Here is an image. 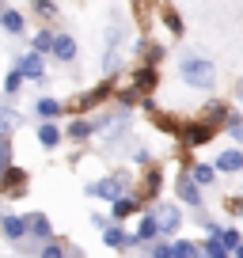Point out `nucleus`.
I'll return each mask as SVG.
<instances>
[{
	"label": "nucleus",
	"instance_id": "35",
	"mask_svg": "<svg viewBox=\"0 0 243 258\" xmlns=\"http://www.w3.org/2000/svg\"><path fill=\"white\" fill-rule=\"evenodd\" d=\"M232 213H239V217H243V198H235V202H232Z\"/></svg>",
	"mask_w": 243,
	"mask_h": 258
},
{
	"label": "nucleus",
	"instance_id": "16",
	"mask_svg": "<svg viewBox=\"0 0 243 258\" xmlns=\"http://www.w3.org/2000/svg\"><path fill=\"white\" fill-rule=\"evenodd\" d=\"M27 228H31L38 239H49V220L42 217V213H31V217H27Z\"/></svg>",
	"mask_w": 243,
	"mask_h": 258
},
{
	"label": "nucleus",
	"instance_id": "17",
	"mask_svg": "<svg viewBox=\"0 0 243 258\" xmlns=\"http://www.w3.org/2000/svg\"><path fill=\"white\" fill-rule=\"evenodd\" d=\"M38 141L46 148H57V145H61V129H57V125H42L38 129Z\"/></svg>",
	"mask_w": 243,
	"mask_h": 258
},
{
	"label": "nucleus",
	"instance_id": "11",
	"mask_svg": "<svg viewBox=\"0 0 243 258\" xmlns=\"http://www.w3.org/2000/svg\"><path fill=\"white\" fill-rule=\"evenodd\" d=\"M239 167H243V152H239V148L217 156V171H239Z\"/></svg>",
	"mask_w": 243,
	"mask_h": 258
},
{
	"label": "nucleus",
	"instance_id": "24",
	"mask_svg": "<svg viewBox=\"0 0 243 258\" xmlns=\"http://www.w3.org/2000/svg\"><path fill=\"white\" fill-rule=\"evenodd\" d=\"M205 254H209V258H228V247L220 243V235H213V239L205 243Z\"/></svg>",
	"mask_w": 243,
	"mask_h": 258
},
{
	"label": "nucleus",
	"instance_id": "27",
	"mask_svg": "<svg viewBox=\"0 0 243 258\" xmlns=\"http://www.w3.org/2000/svg\"><path fill=\"white\" fill-rule=\"evenodd\" d=\"M152 194H160V171H148L145 175V198H152Z\"/></svg>",
	"mask_w": 243,
	"mask_h": 258
},
{
	"label": "nucleus",
	"instance_id": "26",
	"mask_svg": "<svg viewBox=\"0 0 243 258\" xmlns=\"http://www.w3.org/2000/svg\"><path fill=\"white\" fill-rule=\"evenodd\" d=\"M61 110H65V106L57 103V99H42L38 103V114H46V118H53V114H61Z\"/></svg>",
	"mask_w": 243,
	"mask_h": 258
},
{
	"label": "nucleus",
	"instance_id": "34",
	"mask_svg": "<svg viewBox=\"0 0 243 258\" xmlns=\"http://www.w3.org/2000/svg\"><path fill=\"white\" fill-rule=\"evenodd\" d=\"M152 258H171V250H167V247H156V250H152Z\"/></svg>",
	"mask_w": 243,
	"mask_h": 258
},
{
	"label": "nucleus",
	"instance_id": "28",
	"mask_svg": "<svg viewBox=\"0 0 243 258\" xmlns=\"http://www.w3.org/2000/svg\"><path fill=\"white\" fill-rule=\"evenodd\" d=\"M19 84H23V73L16 69V73H12L8 80H4V91H8V95H16V91H19Z\"/></svg>",
	"mask_w": 243,
	"mask_h": 258
},
{
	"label": "nucleus",
	"instance_id": "15",
	"mask_svg": "<svg viewBox=\"0 0 243 258\" xmlns=\"http://www.w3.org/2000/svg\"><path fill=\"white\" fill-rule=\"evenodd\" d=\"M160 16H163V23H167L171 34H183V19H178V12L171 8V4H160Z\"/></svg>",
	"mask_w": 243,
	"mask_h": 258
},
{
	"label": "nucleus",
	"instance_id": "25",
	"mask_svg": "<svg viewBox=\"0 0 243 258\" xmlns=\"http://www.w3.org/2000/svg\"><path fill=\"white\" fill-rule=\"evenodd\" d=\"M88 133H91V121H73V125H69V137H76V141H84V137H88Z\"/></svg>",
	"mask_w": 243,
	"mask_h": 258
},
{
	"label": "nucleus",
	"instance_id": "3",
	"mask_svg": "<svg viewBox=\"0 0 243 258\" xmlns=\"http://www.w3.org/2000/svg\"><path fill=\"white\" fill-rule=\"evenodd\" d=\"M0 194H4V198H23V194H27V171L12 167L8 175L0 178Z\"/></svg>",
	"mask_w": 243,
	"mask_h": 258
},
{
	"label": "nucleus",
	"instance_id": "23",
	"mask_svg": "<svg viewBox=\"0 0 243 258\" xmlns=\"http://www.w3.org/2000/svg\"><path fill=\"white\" fill-rule=\"evenodd\" d=\"M8 160H12V145H8V137H0V178H4V175H8Z\"/></svg>",
	"mask_w": 243,
	"mask_h": 258
},
{
	"label": "nucleus",
	"instance_id": "29",
	"mask_svg": "<svg viewBox=\"0 0 243 258\" xmlns=\"http://www.w3.org/2000/svg\"><path fill=\"white\" fill-rule=\"evenodd\" d=\"M53 42H57L53 34H49V31H42L38 38H34V49H53Z\"/></svg>",
	"mask_w": 243,
	"mask_h": 258
},
{
	"label": "nucleus",
	"instance_id": "33",
	"mask_svg": "<svg viewBox=\"0 0 243 258\" xmlns=\"http://www.w3.org/2000/svg\"><path fill=\"white\" fill-rule=\"evenodd\" d=\"M34 12H38V16H53L57 8H53V4H34Z\"/></svg>",
	"mask_w": 243,
	"mask_h": 258
},
{
	"label": "nucleus",
	"instance_id": "8",
	"mask_svg": "<svg viewBox=\"0 0 243 258\" xmlns=\"http://www.w3.org/2000/svg\"><path fill=\"white\" fill-rule=\"evenodd\" d=\"M156 69H141L137 76H133V91H141V95H148V91H156Z\"/></svg>",
	"mask_w": 243,
	"mask_h": 258
},
{
	"label": "nucleus",
	"instance_id": "1",
	"mask_svg": "<svg viewBox=\"0 0 243 258\" xmlns=\"http://www.w3.org/2000/svg\"><path fill=\"white\" fill-rule=\"evenodd\" d=\"M178 73H183V80L190 84V88H213V61H205V57H187V61L178 64Z\"/></svg>",
	"mask_w": 243,
	"mask_h": 258
},
{
	"label": "nucleus",
	"instance_id": "7",
	"mask_svg": "<svg viewBox=\"0 0 243 258\" xmlns=\"http://www.w3.org/2000/svg\"><path fill=\"white\" fill-rule=\"evenodd\" d=\"M0 228H4V235H8L12 243H19L27 235V220H16V217H0Z\"/></svg>",
	"mask_w": 243,
	"mask_h": 258
},
{
	"label": "nucleus",
	"instance_id": "10",
	"mask_svg": "<svg viewBox=\"0 0 243 258\" xmlns=\"http://www.w3.org/2000/svg\"><path fill=\"white\" fill-rule=\"evenodd\" d=\"M175 190H178V198H183V202H190V205L202 202V194H198V182H194V178H187V175L175 182Z\"/></svg>",
	"mask_w": 243,
	"mask_h": 258
},
{
	"label": "nucleus",
	"instance_id": "30",
	"mask_svg": "<svg viewBox=\"0 0 243 258\" xmlns=\"http://www.w3.org/2000/svg\"><path fill=\"white\" fill-rule=\"evenodd\" d=\"M220 243H224V247H235V250L243 247V243H239V232H220Z\"/></svg>",
	"mask_w": 243,
	"mask_h": 258
},
{
	"label": "nucleus",
	"instance_id": "20",
	"mask_svg": "<svg viewBox=\"0 0 243 258\" xmlns=\"http://www.w3.org/2000/svg\"><path fill=\"white\" fill-rule=\"evenodd\" d=\"M171 254H175V258H202V254L194 250V243H187V239H178L175 247H171Z\"/></svg>",
	"mask_w": 243,
	"mask_h": 258
},
{
	"label": "nucleus",
	"instance_id": "14",
	"mask_svg": "<svg viewBox=\"0 0 243 258\" xmlns=\"http://www.w3.org/2000/svg\"><path fill=\"white\" fill-rule=\"evenodd\" d=\"M137 235H130L126 228H106V247H130Z\"/></svg>",
	"mask_w": 243,
	"mask_h": 258
},
{
	"label": "nucleus",
	"instance_id": "2",
	"mask_svg": "<svg viewBox=\"0 0 243 258\" xmlns=\"http://www.w3.org/2000/svg\"><path fill=\"white\" fill-rule=\"evenodd\" d=\"M122 190H126V175H114V178H103V182L88 186L91 198H110V202H122Z\"/></svg>",
	"mask_w": 243,
	"mask_h": 258
},
{
	"label": "nucleus",
	"instance_id": "21",
	"mask_svg": "<svg viewBox=\"0 0 243 258\" xmlns=\"http://www.w3.org/2000/svg\"><path fill=\"white\" fill-rule=\"evenodd\" d=\"M156 232H160V224H156V217H152V213H148V217L141 220V232H137V239H152Z\"/></svg>",
	"mask_w": 243,
	"mask_h": 258
},
{
	"label": "nucleus",
	"instance_id": "37",
	"mask_svg": "<svg viewBox=\"0 0 243 258\" xmlns=\"http://www.w3.org/2000/svg\"><path fill=\"white\" fill-rule=\"evenodd\" d=\"M235 258H243V247H239V250H235Z\"/></svg>",
	"mask_w": 243,
	"mask_h": 258
},
{
	"label": "nucleus",
	"instance_id": "31",
	"mask_svg": "<svg viewBox=\"0 0 243 258\" xmlns=\"http://www.w3.org/2000/svg\"><path fill=\"white\" fill-rule=\"evenodd\" d=\"M42 258H65V247H57V243H46V247H42Z\"/></svg>",
	"mask_w": 243,
	"mask_h": 258
},
{
	"label": "nucleus",
	"instance_id": "18",
	"mask_svg": "<svg viewBox=\"0 0 243 258\" xmlns=\"http://www.w3.org/2000/svg\"><path fill=\"white\" fill-rule=\"evenodd\" d=\"M190 178H194L198 186H209L213 178H217V167H209V163H198V167H194V175H190Z\"/></svg>",
	"mask_w": 243,
	"mask_h": 258
},
{
	"label": "nucleus",
	"instance_id": "5",
	"mask_svg": "<svg viewBox=\"0 0 243 258\" xmlns=\"http://www.w3.org/2000/svg\"><path fill=\"white\" fill-rule=\"evenodd\" d=\"M213 133H217L213 125L198 121V125H187V129H183V141H187L190 148H198V145H209V141H213Z\"/></svg>",
	"mask_w": 243,
	"mask_h": 258
},
{
	"label": "nucleus",
	"instance_id": "32",
	"mask_svg": "<svg viewBox=\"0 0 243 258\" xmlns=\"http://www.w3.org/2000/svg\"><path fill=\"white\" fill-rule=\"evenodd\" d=\"M228 129H232V137H235V141H243V121H239V118L228 121Z\"/></svg>",
	"mask_w": 243,
	"mask_h": 258
},
{
	"label": "nucleus",
	"instance_id": "6",
	"mask_svg": "<svg viewBox=\"0 0 243 258\" xmlns=\"http://www.w3.org/2000/svg\"><path fill=\"white\" fill-rule=\"evenodd\" d=\"M202 121H205V125H213V129H217V125H224V121H232V118H228L224 103H209V106L202 110Z\"/></svg>",
	"mask_w": 243,
	"mask_h": 258
},
{
	"label": "nucleus",
	"instance_id": "36",
	"mask_svg": "<svg viewBox=\"0 0 243 258\" xmlns=\"http://www.w3.org/2000/svg\"><path fill=\"white\" fill-rule=\"evenodd\" d=\"M235 99H239V103H243V80L235 84Z\"/></svg>",
	"mask_w": 243,
	"mask_h": 258
},
{
	"label": "nucleus",
	"instance_id": "22",
	"mask_svg": "<svg viewBox=\"0 0 243 258\" xmlns=\"http://www.w3.org/2000/svg\"><path fill=\"white\" fill-rule=\"evenodd\" d=\"M0 19H4V27H8L12 34H19V31H23V16H19V12H12V8H8Z\"/></svg>",
	"mask_w": 243,
	"mask_h": 258
},
{
	"label": "nucleus",
	"instance_id": "19",
	"mask_svg": "<svg viewBox=\"0 0 243 258\" xmlns=\"http://www.w3.org/2000/svg\"><path fill=\"white\" fill-rule=\"evenodd\" d=\"M114 220H126L130 217V213H137V202H133V198H122V202H114Z\"/></svg>",
	"mask_w": 243,
	"mask_h": 258
},
{
	"label": "nucleus",
	"instance_id": "9",
	"mask_svg": "<svg viewBox=\"0 0 243 258\" xmlns=\"http://www.w3.org/2000/svg\"><path fill=\"white\" fill-rule=\"evenodd\" d=\"M156 224H160V232H175V228H178V209L160 205V209H156Z\"/></svg>",
	"mask_w": 243,
	"mask_h": 258
},
{
	"label": "nucleus",
	"instance_id": "13",
	"mask_svg": "<svg viewBox=\"0 0 243 258\" xmlns=\"http://www.w3.org/2000/svg\"><path fill=\"white\" fill-rule=\"evenodd\" d=\"M53 53L61 57V61H73V57H76V42L69 38V34H57V42H53Z\"/></svg>",
	"mask_w": 243,
	"mask_h": 258
},
{
	"label": "nucleus",
	"instance_id": "12",
	"mask_svg": "<svg viewBox=\"0 0 243 258\" xmlns=\"http://www.w3.org/2000/svg\"><path fill=\"white\" fill-rule=\"evenodd\" d=\"M19 73L31 76V80H38V76H42V61H38V53H23V57H19Z\"/></svg>",
	"mask_w": 243,
	"mask_h": 258
},
{
	"label": "nucleus",
	"instance_id": "4",
	"mask_svg": "<svg viewBox=\"0 0 243 258\" xmlns=\"http://www.w3.org/2000/svg\"><path fill=\"white\" fill-rule=\"evenodd\" d=\"M110 95V84H103V88H95V91H84V95H76L73 103H65V110H73V114H80V110H88V106H95V103H103V99Z\"/></svg>",
	"mask_w": 243,
	"mask_h": 258
}]
</instances>
